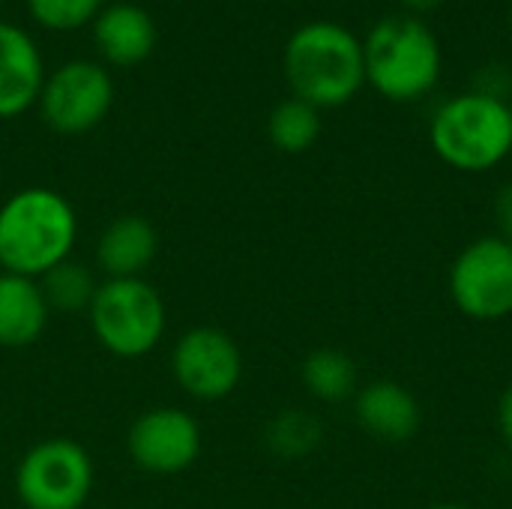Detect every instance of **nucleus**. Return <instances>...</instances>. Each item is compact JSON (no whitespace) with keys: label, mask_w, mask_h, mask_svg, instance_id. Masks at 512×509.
<instances>
[{"label":"nucleus","mask_w":512,"mask_h":509,"mask_svg":"<svg viewBox=\"0 0 512 509\" xmlns=\"http://www.w3.org/2000/svg\"><path fill=\"white\" fill-rule=\"evenodd\" d=\"M474 93L498 99V102H510L512 93V72L504 63H486L483 69H477L474 75Z\"/></svg>","instance_id":"21"},{"label":"nucleus","mask_w":512,"mask_h":509,"mask_svg":"<svg viewBox=\"0 0 512 509\" xmlns=\"http://www.w3.org/2000/svg\"><path fill=\"white\" fill-rule=\"evenodd\" d=\"M39 288H42V297L48 303L51 312H63V315H78L90 309L96 291H99V282H96V273L75 261V258H66L63 264L51 267L42 279H36Z\"/></svg>","instance_id":"17"},{"label":"nucleus","mask_w":512,"mask_h":509,"mask_svg":"<svg viewBox=\"0 0 512 509\" xmlns=\"http://www.w3.org/2000/svg\"><path fill=\"white\" fill-rule=\"evenodd\" d=\"M429 141L435 156L456 171H492L512 153L510 102L474 90L459 93L435 111Z\"/></svg>","instance_id":"4"},{"label":"nucleus","mask_w":512,"mask_h":509,"mask_svg":"<svg viewBox=\"0 0 512 509\" xmlns=\"http://www.w3.org/2000/svg\"><path fill=\"white\" fill-rule=\"evenodd\" d=\"M366 84L390 102H417L441 78L444 54L438 36L414 15L378 21L363 39Z\"/></svg>","instance_id":"3"},{"label":"nucleus","mask_w":512,"mask_h":509,"mask_svg":"<svg viewBox=\"0 0 512 509\" xmlns=\"http://www.w3.org/2000/svg\"><path fill=\"white\" fill-rule=\"evenodd\" d=\"M324 441V426L315 414L303 408H285L279 411L267 429H264V444L273 456L285 462H297L312 456Z\"/></svg>","instance_id":"18"},{"label":"nucleus","mask_w":512,"mask_h":509,"mask_svg":"<svg viewBox=\"0 0 512 509\" xmlns=\"http://www.w3.org/2000/svg\"><path fill=\"white\" fill-rule=\"evenodd\" d=\"M0 3H3V0H0Z\"/></svg>","instance_id":"28"},{"label":"nucleus","mask_w":512,"mask_h":509,"mask_svg":"<svg viewBox=\"0 0 512 509\" xmlns=\"http://www.w3.org/2000/svg\"><path fill=\"white\" fill-rule=\"evenodd\" d=\"M492 216H495V225H498V237L512 243V180H507L498 189L495 204H492Z\"/></svg>","instance_id":"22"},{"label":"nucleus","mask_w":512,"mask_h":509,"mask_svg":"<svg viewBox=\"0 0 512 509\" xmlns=\"http://www.w3.org/2000/svg\"><path fill=\"white\" fill-rule=\"evenodd\" d=\"M93 480V459L78 441L48 438L21 456L12 483L24 509H81Z\"/></svg>","instance_id":"6"},{"label":"nucleus","mask_w":512,"mask_h":509,"mask_svg":"<svg viewBox=\"0 0 512 509\" xmlns=\"http://www.w3.org/2000/svg\"><path fill=\"white\" fill-rule=\"evenodd\" d=\"M453 306L480 324H495L512 315V243L486 234L471 240L450 264Z\"/></svg>","instance_id":"7"},{"label":"nucleus","mask_w":512,"mask_h":509,"mask_svg":"<svg viewBox=\"0 0 512 509\" xmlns=\"http://www.w3.org/2000/svg\"><path fill=\"white\" fill-rule=\"evenodd\" d=\"M267 135L282 153H306L321 138V111L297 96L282 99L267 117Z\"/></svg>","instance_id":"19"},{"label":"nucleus","mask_w":512,"mask_h":509,"mask_svg":"<svg viewBox=\"0 0 512 509\" xmlns=\"http://www.w3.org/2000/svg\"><path fill=\"white\" fill-rule=\"evenodd\" d=\"M126 453L144 474H183L201 456V426L183 408H150L129 426Z\"/></svg>","instance_id":"10"},{"label":"nucleus","mask_w":512,"mask_h":509,"mask_svg":"<svg viewBox=\"0 0 512 509\" xmlns=\"http://www.w3.org/2000/svg\"><path fill=\"white\" fill-rule=\"evenodd\" d=\"M78 216L66 195L48 186H27L0 204V270L42 279L72 258Z\"/></svg>","instance_id":"1"},{"label":"nucleus","mask_w":512,"mask_h":509,"mask_svg":"<svg viewBox=\"0 0 512 509\" xmlns=\"http://www.w3.org/2000/svg\"><path fill=\"white\" fill-rule=\"evenodd\" d=\"M171 375L186 396L198 402H222L243 381V351L231 333L201 324L174 342Z\"/></svg>","instance_id":"9"},{"label":"nucleus","mask_w":512,"mask_h":509,"mask_svg":"<svg viewBox=\"0 0 512 509\" xmlns=\"http://www.w3.org/2000/svg\"><path fill=\"white\" fill-rule=\"evenodd\" d=\"M105 0H27V9L33 21L45 30H78L84 24H93V18L102 12Z\"/></svg>","instance_id":"20"},{"label":"nucleus","mask_w":512,"mask_h":509,"mask_svg":"<svg viewBox=\"0 0 512 509\" xmlns=\"http://www.w3.org/2000/svg\"><path fill=\"white\" fill-rule=\"evenodd\" d=\"M426 509H471V507H465V504H432V507H426Z\"/></svg>","instance_id":"25"},{"label":"nucleus","mask_w":512,"mask_h":509,"mask_svg":"<svg viewBox=\"0 0 512 509\" xmlns=\"http://www.w3.org/2000/svg\"><path fill=\"white\" fill-rule=\"evenodd\" d=\"M96 342L120 357L138 360L159 348L168 330V309L162 294L141 279H105L87 309Z\"/></svg>","instance_id":"5"},{"label":"nucleus","mask_w":512,"mask_h":509,"mask_svg":"<svg viewBox=\"0 0 512 509\" xmlns=\"http://www.w3.org/2000/svg\"><path fill=\"white\" fill-rule=\"evenodd\" d=\"M93 42L102 60L114 66H135L150 57L156 45V24L144 6L111 3L93 18Z\"/></svg>","instance_id":"14"},{"label":"nucleus","mask_w":512,"mask_h":509,"mask_svg":"<svg viewBox=\"0 0 512 509\" xmlns=\"http://www.w3.org/2000/svg\"><path fill=\"white\" fill-rule=\"evenodd\" d=\"M291 96L324 108L351 102L366 84L363 39L336 21H312L291 33L282 57Z\"/></svg>","instance_id":"2"},{"label":"nucleus","mask_w":512,"mask_h":509,"mask_svg":"<svg viewBox=\"0 0 512 509\" xmlns=\"http://www.w3.org/2000/svg\"><path fill=\"white\" fill-rule=\"evenodd\" d=\"M498 432H501L504 444L512 450V384L498 399Z\"/></svg>","instance_id":"23"},{"label":"nucleus","mask_w":512,"mask_h":509,"mask_svg":"<svg viewBox=\"0 0 512 509\" xmlns=\"http://www.w3.org/2000/svg\"><path fill=\"white\" fill-rule=\"evenodd\" d=\"M39 114L57 135H84L96 129L114 105V81L96 60H66L39 90Z\"/></svg>","instance_id":"8"},{"label":"nucleus","mask_w":512,"mask_h":509,"mask_svg":"<svg viewBox=\"0 0 512 509\" xmlns=\"http://www.w3.org/2000/svg\"><path fill=\"white\" fill-rule=\"evenodd\" d=\"M306 393L318 402H345L360 390L354 360L339 348H315L300 366Z\"/></svg>","instance_id":"16"},{"label":"nucleus","mask_w":512,"mask_h":509,"mask_svg":"<svg viewBox=\"0 0 512 509\" xmlns=\"http://www.w3.org/2000/svg\"><path fill=\"white\" fill-rule=\"evenodd\" d=\"M510 27H512V9H510Z\"/></svg>","instance_id":"26"},{"label":"nucleus","mask_w":512,"mask_h":509,"mask_svg":"<svg viewBox=\"0 0 512 509\" xmlns=\"http://www.w3.org/2000/svg\"><path fill=\"white\" fill-rule=\"evenodd\" d=\"M444 0H402V6L408 9V12H414V15H420V12H432V9H438Z\"/></svg>","instance_id":"24"},{"label":"nucleus","mask_w":512,"mask_h":509,"mask_svg":"<svg viewBox=\"0 0 512 509\" xmlns=\"http://www.w3.org/2000/svg\"><path fill=\"white\" fill-rule=\"evenodd\" d=\"M45 84L39 45L18 24L0 21V120L21 117L36 105Z\"/></svg>","instance_id":"12"},{"label":"nucleus","mask_w":512,"mask_h":509,"mask_svg":"<svg viewBox=\"0 0 512 509\" xmlns=\"http://www.w3.org/2000/svg\"><path fill=\"white\" fill-rule=\"evenodd\" d=\"M51 309L36 279L0 270V348H30L42 339Z\"/></svg>","instance_id":"15"},{"label":"nucleus","mask_w":512,"mask_h":509,"mask_svg":"<svg viewBox=\"0 0 512 509\" xmlns=\"http://www.w3.org/2000/svg\"><path fill=\"white\" fill-rule=\"evenodd\" d=\"M510 114H512V99H510Z\"/></svg>","instance_id":"27"},{"label":"nucleus","mask_w":512,"mask_h":509,"mask_svg":"<svg viewBox=\"0 0 512 509\" xmlns=\"http://www.w3.org/2000/svg\"><path fill=\"white\" fill-rule=\"evenodd\" d=\"M159 252V234L150 219L126 213L111 219L96 240V264L105 279H141Z\"/></svg>","instance_id":"13"},{"label":"nucleus","mask_w":512,"mask_h":509,"mask_svg":"<svg viewBox=\"0 0 512 509\" xmlns=\"http://www.w3.org/2000/svg\"><path fill=\"white\" fill-rule=\"evenodd\" d=\"M354 417L366 435L384 444H405L423 426V411L417 396L390 378L372 381L354 393Z\"/></svg>","instance_id":"11"}]
</instances>
